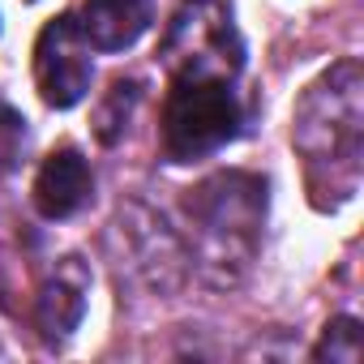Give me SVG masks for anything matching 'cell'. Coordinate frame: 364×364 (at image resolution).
Here are the masks:
<instances>
[{
    "label": "cell",
    "instance_id": "5",
    "mask_svg": "<svg viewBox=\"0 0 364 364\" xmlns=\"http://www.w3.org/2000/svg\"><path fill=\"white\" fill-rule=\"evenodd\" d=\"M154 18V0H82V35L99 52L133 48Z\"/></svg>",
    "mask_w": 364,
    "mask_h": 364
},
{
    "label": "cell",
    "instance_id": "2",
    "mask_svg": "<svg viewBox=\"0 0 364 364\" xmlns=\"http://www.w3.org/2000/svg\"><path fill=\"white\" fill-rule=\"evenodd\" d=\"M240 99L228 73L180 65L163 103V150L171 163L206 159L240 133Z\"/></svg>",
    "mask_w": 364,
    "mask_h": 364
},
{
    "label": "cell",
    "instance_id": "1",
    "mask_svg": "<svg viewBox=\"0 0 364 364\" xmlns=\"http://www.w3.org/2000/svg\"><path fill=\"white\" fill-rule=\"evenodd\" d=\"M360 65L338 60L300 103L296 146L309 163V189L317 206H338L360 180Z\"/></svg>",
    "mask_w": 364,
    "mask_h": 364
},
{
    "label": "cell",
    "instance_id": "6",
    "mask_svg": "<svg viewBox=\"0 0 364 364\" xmlns=\"http://www.w3.org/2000/svg\"><path fill=\"white\" fill-rule=\"evenodd\" d=\"M86 287H90V279L77 266V257H65V266L39 287L35 321H39V330L48 338H65L82 321V313H86Z\"/></svg>",
    "mask_w": 364,
    "mask_h": 364
},
{
    "label": "cell",
    "instance_id": "8",
    "mask_svg": "<svg viewBox=\"0 0 364 364\" xmlns=\"http://www.w3.org/2000/svg\"><path fill=\"white\" fill-rule=\"evenodd\" d=\"M22 150H26V120L9 103H0V176H9L22 163Z\"/></svg>",
    "mask_w": 364,
    "mask_h": 364
},
{
    "label": "cell",
    "instance_id": "4",
    "mask_svg": "<svg viewBox=\"0 0 364 364\" xmlns=\"http://www.w3.org/2000/svg\"><path fill=\"white\" fill-rule=\"evenodd\" d=\"M90 193H95V171L73 146L52 150L35 176V210L43 219H73L90 202Z\"/></svg>",
    "mask_w": 364,
    "mask_h": 364
},
{
    "label": "cell",
    "instance_id": "3",
    "mask_svg": "<svg viewBox=\"0 0 364 364\" xmlns=\"http://www.w3.org/2000/svg\"><path fill=\"white\" fill-rule=\"evenodd\" d=\"M90 43L73 14H60L43 26L35 43V82L48 107H73L90 90Z\"/></svg>",
    "mask_w": 364,
    "mask_h": 364
},
{
    "label": "cell",
    "instance_id": "7",
    "mask_svg": "<svg viewBox=\"0 0 364 364\" xmlns=\"http://www.w3.org/2000/svg\"><path fill=\"white\" fill-rule=\"evenodd\" d=\"M317 360H334V364H355L360 360V321L355 317H334L313 351Z\"/></svg>",
    "mask_w": 364,
    "mask_h": 364
}]
</instances>
